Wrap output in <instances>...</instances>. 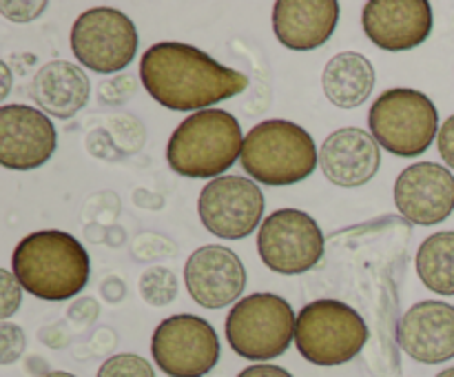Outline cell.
Instances as JSON below:
<instances>
[{
    "mask_svg": "<svg viewBox=\"0 0 454 377\" xmlns=\"http://www.w3.org/2000/svg\"><path fill=\"white\" fill-rule=\"evenodd\" d=\"M142 87L173 111L213 109L248 87V75L184 43H155L142 53Z\"/></svg>",
    "mask_w": 454,
    "mask_h": 377,
    "instance_id": "1",
    "label": "cell"
},
{
    "mask_svg": "<svg viewBox=\"0 0 454 377\" xmlns=\"http://www.w3.org/2000/svg\"><path fill=\"white\" fill-rule=\"evenodd\" d=\"M12 271L38 300L62 302L78 295L91 275V260L78 238L47 229L25 235L13 248Z\"/></svg>",
    "mask_w": 454,
    "mask_h": 377,
    "instance_id": "2",
    "label": "cell"
},
{
    "mask_svg": "<svg viewBox=\"0 0 454 377\" xmlns=\"http://www.w3.org/2000/svg\"><path fill=\"white\" fill-rule=\"evenodd\" d=\"M238 118L224 109H204L177 124L167 145L168 167L184 177L215 180L242 158Z\"/></svg>",
    "mask_w": 454,
    "mask_h": 377,
    "instance_id": "3",
    "label": "cell"
},
{
    "mask_svg": "<svg viewBox=\"0 0 454 377\" xmlns=\"http://www.w3.org/2000/svg\"><path fill=\"white\" fill-rule=\"evenodd\" d=\"M242 169L266 186H288L317 169L319 153L310 133L291 120H264L244 136Z\"/></svg>",
    "mask_w": 454,
    "mask_h": 377,
    "instance_id": "4",
    "label": "cell"
},
{
    "mask_svg": "<svg viewBox=\"0 0 454 377\" xmlns=\"http://www.w3.org/2000/svg\"><path fill=\"white\" fill-rule=\"evenodd\" d=\"M368 326L353 306L315 300L297 313L295 344L301 357L317 366H340L362 353Z\"/></svg>",
    "mask_w": 454,
    "mask_h": 377,
    "instance_id": "5",
    "label": "cell"
},
{
    "mask_svg": "<svg viewBox=\"0 0 454 377\" xmlns=\"http://www.w3.org/2000/svg\"><path fill=\"white\" fill-rule=\"evenodd\" d=\"M371 136L399 158L426 153L439 136V114L434 102L417 89H388L368 111Z\"/></svg>",
    "mask_w": 454,
    "mask_h": 377,
    "instance_id": "6",
    "label": "cell"
},
{
    "mask_svg": "<svg viewBox=\"0 0 454 377\" xmlns=\"http://www.w3.org/2000/svg\"><path fill=\"white\" fill-rule=\"evenodd\" d=\"M295 324V313L282 295L253 293L226 315V340L239 357L266 362L286 353Z\"/></svg>",
    "mask_w": 454,
    "mask_h": 377,
    "instance_id": "7",
    "label": "cell"
},
{
    "mask_svg": "<svg viewBox=\"0 0 454 377\" xmlns=\"http://www.w3.org/2000/svg\"><path fill=\"white\" fill-rule=\"evenodd\" d=\"M75 60L96 74L127 69L137 53V29L114 7H93L75 18L69 34Z\"/></svg>",
    "mask_w": 454,
    "mask_h": 377,
    "instance_id": "8",
    "label": "cell"
},
{
    "mask_svg": "<svg viewBox=\"0 0 454 377\" xmlns=\"http://www.w3.org/2000/svg\"><path fill=\"white\" fill-rule=\"evenodd\" d=\"M151 355L168 377H204L220 359V337L204 318L173 315L153 331Z\"/></svg>",
    "mask_w": 454,
    "mask_h": 377,
    "instance_id": "9",
    "label": "cell"
},
{
    "mask_svg": "<svg viewBox=\"0 0 454 377\" xmlns=\"http://www.w3.org/2000/svg\"><path fill=\"white\" fill-rule=\"evenodd\" d=\"M322 229L300 208H279L270 213L257 233V251L270 271L300 275L315 269L324 257Z\"/></svg>",
    "mask_w": 454,
    "mask_h": 377,
    "instance_id": "10",
    "label": "cell"
},
{
    "mask_svg": "<svg viewBox=\"0 0 454 377\" xmlns=\"http://www.w3.org/2000/svg\"><path fill=\"white\" fill-rule=\"evenodd\" d=\"M198 213L204 229L217 238H248L257 226H262L264 193L251 177H215L200 193Z\"/></svg>",
    "mask_w": 454,
    "mask_h": 377,
    "instance_id": "11",
    "label": "cell"
},
{
    "mask_svg": "<svg viewBox=\"0 0 454 377\" xmlns=\"http://www.w3.org/2000/svg\"><path fill=\"white\" fill-rule=\"evenodd\" d=\"M58 131L47 114L29 105L0 106V164L12 171H34L49 162Z\"/></svg>",
    "mask_w": 454,
    "mask_h": 377,
    "instance_id": "12",
    "label": "cell"
},
{
    "mask_svg": "<svg viewBox=\"0 0 454 377\" xmlns=\"http://www.w3.org/2000/svg\"><path fill=\"white\" fill-rule=\"evenodd\" d=\"M395 204L412 224H442L454 211V176L437 162H417L395 182Z\"/></svg>",
    "mask_w": 454,
    "mask_h": 377,
    "instance_id": "13",
    "label": "cell"
},
{
    "mask_svg": "<svg viewBox=\"0 0 454 377\" xmlns=\"http://www.w3.org/2000/svg\"><path fill=\"white\" fill-rule=\"evenodd\" d=\"M364 34L384 51H411L430 38L433 7L426 0H371L362 12Z\"/></svg>",
    "mask_w": 454,
    "mask_h": 377,
    "instance_id": "14",
    "label": "cell"
},
{
    "mask_svg": "<svg viewBox=\"0 0 454 377\" xmlns=\"http://www.w3.org/2000/svg\"><path fill=\"white\" fill-rule=\"evenodd\" d=\"M184 282L200 306L224 309L244 293L247 269L238 253L222 244H208L191 253L184 266Z\"/></svg>",
    "mask_w": 454,
    "mask_h": 377,
    "instance_id": "15",
    "label": "cell"
},
{
    "mask_svg": "<svg viewBox=\"0 0 454 377\" xmlns=\"http://www.w3.org/2000/svg\"><path fill=\"white\" fill-rule=\"evenodd\" d=\"M403 353L421 364H443L454 357V306L426 300L411 306L397 324Z\"/></svg>",
    "mask_w": 454,
    "mask_h": 377,
    "instance_id": "16",
    "label": "cell"
},
{
    "mask_svg": "<svg viewBox=\"0 0 454 377\" xmlns=\"http://www.w3.org/2000/svg\"><path fill=\"white\" fill-rule=\"evenodd\" d=\"M380 142L357 127L337 129L319 149V167L324 176L344 189H357L371 182L380 171Z\"/></svg>",
    "mask_w": 454,
    "mask_h": 377,
    "instance_id": "17",
    "label": "cell"
},
{
    "mask_svg": "<svg viewBox=\"0 0 454 377\" xmlns=\"http://www.w3.org/2000/svg\"><path fill=\"white\" fill-rule=\"evenodd\" d=\"M337 22V0H278L273 7V31L291 51H313L326 44Z\"/></svg>",
    "mask_w": 454,
    "mask_h": 377,
    "instance_id": "18",
    "label": "cell"
},
{
    "mask_svg": "<svg viewBox=\"0 0 454 377\" xmlns=\"http://www.w3.org/2000/svg\"><path fill=\"white\" fill-rule=\"evenodd\" d=\"M29 93L44 114L69 120L87 106L91 82L78 65H71L67 60H51L35 71Z\"/></svg>",
    "mask_w": 454,
    "mask_h": 377,
    "instance_id": "19",
    "label": "cell"
},
{
    "mask_svg": "<svg viewBox=\"0 0 454 377\" xmlns=\"http://www.w3.org/2000/svg\"><path fill=\"white\" fill-rule=\"evenodd\" d=\"M322 87L328 100L340 109L362 106L375 89V67L357 51L337 53L324 69Z\"/></svg>",
    "mask_w": 454,
    "mask_h": 377,
    "instance_id": "20",
    "label": "cell"
},
{
    "mask_svg": "<svg viewBox=\"0 0 454 377\" xmlns=\"http://www.w3.org/2000/svg\"><path fill=\"white\" fill-rule=\"evenodd\" d=\"M417 273L433 293L454 295V231H442L421 242Z\"/></svg>",
    "mask_w": 454,
    "mask_h": 377,
    "instance_id": "21",
    "label": "cell"
},
{
    "mask_svg": "<svg viewBox=\"0 0 454 377\" xmlns=\"http://www.w3.org/2000/svg\"><path fill=\"white\" fill-rule=\"evenodd\" d=\"M177 278L167 266H153L140 278V295L151 306H167L177 297Z\"/></svg>",
    "mask_w": 454,
    "mask_h": 377,
    "instance_id": "22",
    "label": "cell"
},
{
    "mask_svg": "<svg viewBox=\"0 0 454 377\" xmlns=\"http://www.w3.org/2000/svg\"><path fill=\"white\" fill-rule=\"evenodd\" d=\"M98 377H155V373L153 366L140 355L120 353L102 364Z\"/></svg>",
    "mask_w": 454,
    "mask_h": 377,
    "instance_id": "23",
    "label": "cell"
},
{
    "mask_svg": "<svg viewBox=\"0 0 454 377\" xmlns=\"http://www.w3.org/2000/svg\"><path fill=\"white\" fill-rule=\"evenodd\" d=\"M27 346V337L20 326L3 322L0 324V362L12 364L22 355Z\"/></svg>",
    "mask_w": 454,
    "mask_h": 377,
    "instance_id": "24",
    "label": "cell"
},
{
    "mask_svg": "<svg viewBox=\"0 0 454 377\" xmlns=\"http://www.w3.org/2000/svg\"><path fill=\"white\" fill-rule=\"evenodd\" d=\"M0 288H3V306H0V318L7 322L22 304V287L16 275L9 273L7 269L0 271Z\"/></svg>",
    "mask_w": 454,
    "mask_h": 377,
    "instance_id": "25",
    "label": "cell"
},
{
    "mask_svg": "<svg viewBox=\"0 0 454 377\" xmlns=\"http://www.w3.org/2000/svg\"><path fill=\"white\" fill-rule=\"evenodd\" d=\"M44 9H47V3H22V0H18V3L3 0V3H0V12H3V16L13 22L34 20V18H38L40 13L44 12Z\"/></svg>",
    "mask_w": 454,
    "mask_h": 377,
    "instance_id": "26",
    "label": "cell"
},
{
    "mask_svg": "<svg viewBox=\"0 0 454 377\" xmlns=\"http://www.w3.org/2000/svg\"><path fill=\"white\" fill-rule=\"evenodd\" d=\"M133 91H136V82H133L131 75H118V78L109 80L100 87L102 100L109 102V105L127 102V98H131Z\"/></svg>",
    "mask_w": 454,
    "mask_h": 377,
    "instance_id": "27",
    "label": "cell"
},
{
    "mask_svg": "<svg viewBox=\"0 0 454 377\" xmlns=\"http://www.w3.org/2000/svg\"><path fill=\"white\" fill-rule=\"evenodd\" d=\"M437 146L443 162H446L450 169H454V114L442 124V129H439Z\"/></svg>",
    "mask_w": 454,
    "mask_h": 377,
    "instance_id": "28",
    "label": "cell"
},
{
    "mask_svg": "<svg viewBox=\"0 0 454 377\" xmlns=\"http://www.w3.org/2000/svg\"><path fill=\"white\" fill-rule=\"evenodd\" d=\"M238 377H293L286 368L275 366V364H255L239 373Z\"/></svg>",
    "mask_w": 454,
    "mask_h": 377,
    "instance_id": "29",
    "label": "cell"
},
{
    "mask_svg": "<svg viewBox=\"0 0 454 377\" xmlns=\"http://www.w3.org/2000/svg\"><path fill=\"white\" fill-rule=\"evenodd\" d=\"M43 377H75V375H71V373H67V371H51Z\"/></svg>",
    "mask_w": 454,
    "mask_h": 377,
    "instance_id": "30",
    "label": "cell"
},
{
    "mask_svg": "<svg viewBox=\"0 0 454 377\" xmlns=\"http://www.w3.org/2000/svg\"><path fill=\"white\" fill-rule=\"evenodd\" d=\"M3 71H4V91H3V98L7 96L9 91V71H7V65H3Z\"/></svg>",
    "mask_w": 454,
    "mask_h": 377,
    "instance_id": "31",
    "label": "cell"
},
{
    "mask_svg": "<svg viewBox=\"0 0 454 377\" xmlns=\"http://www.w3.org/2000/svg\"><path fill=\"white\" fill-rule=\"evenodd\" d=\"M437 377H454V366L452 368H446V371H442Z\"/></svg>",
    "mask_w": 454,
    "mask_h": 377,
    "instance_id": "32",
    "label": "cell"
}]
</instances>
